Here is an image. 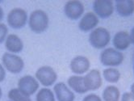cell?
I'll return each mask as SVG.
<instances>
[{
    "label": "cell",
    "mask_w": 134,
    "mask_h": 101,
    "mask_svg": "<svg viewBox=\"0 0 134 101\" xmlns=\"http://www.w3.org/2000/svg\"><path fill=\"white\" fill-rule=\"evenodd\" d=\"M49 19L47 13L43 10L33 11L28 18V26L35 33H42L49 27Z\"/></svg>",
    "instance_id": "cell-1"
},
{
    "label": "cell",
    "mask_w": 134,
    "mask_h": 101,
    "mask_svg": "<svg viewBox=\"0 0 134 101\" xmlns=\"http://www.w3.org/2000/svg\"><path fill=\"white\" fill-rule=\"evenodd\" d=\"M111 41V34L108 29L99 27L91 31L89 35V42L91 45L97 49H104Z\"/></svg>",
    "instance_id": "cell-2"
},
{
    "label": "cell",
    "mask_w": 134,
    "mask_h": 101,
    "mask_svg": "<svg viewBox=\"0 0 134 101\" xmlns=\"http://www.w3.org/2000/svg\"><path fill=\"white\" fill-rule=\"evenodd\" d=\"M124 58V56L123 53L114 48L104 49L99 56L100 62L103 66L108 67H116L121 65Z\"/></svg>",
    "instance_id": "cell-3"
},
{
    "label": "cell",
    "mask_w": 134,
    "mask_h": 101,
    "mask_svg": "<svg viewBox=\"0 0 134 101\" xmlns=\"http://www.w3.org/2000/svg\"><path fill=\"white\" fill-rule=\"evenodd\" d=\"M2 61L4 68L12 74H20L24 67V60L15 53H3L2 57Z\"/></svg>",
    "instance_id": "cell-4"
},
{
    "label": "cell",
    "mask_w": 134,
    "mask_h": 101,
    "mask_svg": "<svg viewBox=\"0 0 134 101\" xmlns=\"http://www.w3.org/2000/svg\"><path fill=\"white\" fill-rule=\"evenodd\" d=\"M28 20L27 13L20 7H15L10 11L7 17V21L12 29H20L24 27Z\"/></svg>",
    "instance_id": "cell-5"
},
{
    "label": "cell",
    "mask_w": 134,
    "mask_h": 101,
    "mask_svg": "<svg viewBox=\"0 0 134 101\" xmlns=\"http://www.w3.org/2000/svg\"><path fill=\"white\" fill-rule=\"evenodd\" d=\"M36 78L42 86L48 87L53 85L57 79L56 71L49 66H43L36 72Z\"/></svg>",
    "instance_id": "cell-6"
},
{
    "label": "cell",
    "mask_w": 134,
    "mask_h": 101,
    "mask_svg": "<svg viewBox=\"0 0 134 101\" xmlns=\"http://www.w3.org/2000/svg\"><path fill=\"white\" fill-rule=\"evenodd\" d=\"M115 6L111 0H95L93 3L94 13L101 19L109 18L114 12Z\"/></svg>",
    "instance_id": "cell-7"
},
{
    "label": "cell",
    "mask_w": 134,
    "mask_h": 101,
    "mask_svg": "<svg viewBox=\"0 0 134 101\" xmlns=\"http://www.w3.org/2000/svg\"><path fill=\"white\" fill-rule=\"evenodd\" d=\"M18 88L27 96L34 95L39 88V82L32 75H24L18 82Z\"/></svg>",
    "instance_id": "cell-8"
},
{
    "label": "cell",
    "mask_w": 134,
    "mask_h": 101,
    "mask_svg": "<svg viewBox=\"0 0 134 101\" xmlns=\"http://www.w3.org/2000/svg\"><path fill=\"white\" fill-rule=\"evenodd\" d=\"M84 5L78 0L68 1L64 7L65 15L72 20H77L84 13Z\"/></svg>",
    "instance_id": "cell-9"
},
{
    "label": "cell",
    "mask_w": 134,
    "mask_h": 101,
    "mask_svg": "<svg viewBox=\"0 0 134 101\" xmlns=\"http://www.w3.org/2000/svg\"><path fill=\"white\" fill-rule=\"evenodd\" d=\"M91 66V62L87 57L77 56L74 58L70 61V70L74 74L77 75H83L87 73Z\"/></svg>",
    "instance_id": "cell-10"
},
{
    "label": "cell",
    "mask_w": 134,
    "mask_h": 101,
    "mask_svg": "<svg viewBox=\"0 0 134 101\" xmlns=\"http://www.w3.org/2000/svg\"><path fill=\"white\" fill-rule=\"evenodd\" d=\"M84 82L88 91L98 90L103 83L100 72L96 69L90 70L84 76Z\"/></svg>",
    "instance_id": "cell-11"
},
{
    "label": "cell",
    "mask_w": 134,
    "mask_h": 101,
    "mask_svg": "<svg viewBox=\"0 0 134 101\" xmlns=\"http://www.w3.org/2000/svg\"><path fill=\"white\" fill-rule=\"evenodd\" d=\"M99 22V17L94 12H89L82 17V19L79 23V27L81 31L87 32L96 29Z\"/></svg>",
    "instance_id": "cell-12"
},
{
    "label": "cell",
    "mask_w": 134,
    "mask_h": 101,
    "mask_svg": "<svg viewBox=\"0 0 134 101\" xmlns=\"http://www.w3.org/2000/svg\"><path fill=\"white\" fill-rule=\"evenodd\" d=\"M56 98L58 101H74L75 96L65 82H60L53 87Z\"/></svg>",
    "instance_id": "cell-13"
},
{
    "label": "cell",
    "mask_w": 134,
    "mask_h": 101,
    "mask_svg": "<svg viewBox=\"0 0 134 101\" xmlns=\"http://www.w3.org/2000/svg\"><path fill=\"white\" fill-rule=\"evenodd\" d=\"M112 44L115 49L119 51L127 49L132 44L129 33L126 31H120L116 32L113 36Z\"/></svg>",
    "instance_id": "cell-14"
},
{
    "label": "cell",
    "mask_w": 134,
    "mask_h": 101,
    "mask_svg": "<svg viewBox=\"0 0 134 101\" xmlns=\"http://www.w3.org/2000/svg\"><path fill=\"white\" fill-rule=\"evenodd\" d=\"M5 47L8 53H19L24 49V43L20 36L15 34H9L5 41Z\"/></svg>",
    "instance_id": "cell-15"
},
{
    "label": "cell",
    "mask_w": 134,
    "mask_h": 101,
    "mask_svg": "<svg viewBox=\"0 0 134 101\" xmlns=\"http://www.w3.org/2000/svg\"><path fill=\"white\" fill-rule=\"evenodd\" d=\"M115 8L119 15L129 17L134 13L133 0H117L115 3Z\"/></svg>",
    "instance_id": "cell-16"
},
{
    "label": "cell",
    "mask_w": 134,
    "mask_h": 101,
    "mask_svg": "<svg viewBox=\"0 0 134 101\" xmlns=\"http://www.w3.org/2000/svg\"><path fill=\"white\" fill-rule=\"evenodd\" d=\"M67 83H68V86L74 91H75V92H77L79 94H85L88 91L84 82V77L81 75L70 76L68 78Z\"/></svg>",
    "instance_id": "cell-17"
},
{
    "label": "cell",
    "mask_w": 134,
    "mask_h": 101,
    "mask_svg": "<svg viewBox=\"0 0 134 101\" xmlns=\"http://www.w3.org/2000/svg\"><path fill=\"white\" fill-rule=\"evenodd\" d=\"M103 101H119L120 99V92L116 86H108L103 91Z\"/></svg>",
    "instance_id": "cell-18"
},
{
    "label": "cell",
    "mask_w": 134,
    "mask_h": 101,
    "mask_svg": "<svg viewBox=\"0 0 134 101\" xmlns=\"http://www.w3.org/2000/svg\"><path fill=\"white\" fill-rule=\"evenodd\" d=\"M103 76L104 79L110 83H116L120 78V72L114 67H108L103 70Z\"/></svg>",
    "instance_id": "cell-19"
},
{
    "label": "cell",
    "mask_w": 134,
    "mask_h": 101,
    "mask_svg": "<svg viewBox=\"0 0 134 101\" xmlns=\"http://www.w3.org/2000/svg\"><path fill=\"white\" fill-rule=\"evenodd\" d=\"M7 96L9 99H11L12 101H32L29 96L24 93L18 87L11 89Z\"/></svg>",
    "instance_id": "cell-20"
},
{
    "label": "cell",
    "mask_w": 134,
    "mask_h": 101,
    "mask_svg": "<svg viewBox=\"0 0 134 101\" xmlns=\"http://www.w3.org/2000/svg\"><path fill=\"white\" fill-rule=\"evenodd\" d=\"M36 101H56L54 93L49 88H41L37 92L36 96Z\"/></svg>",
    "instance_id": "cell-21"
},
{
    "label": "cell",
    "mask_w": 134,
    "mask_h": 101,
    "mask_svg": "<svg viewBox=\"0 0 134 101\" xmlns=\"http://www.w3.org/2000/svg\"><path fill=\"white\" fill-rule=\"evenodd\" d=\"M7 26L4 24L0 23V44H2L4 41H6L7 37Z\"/></svg>",
    "instance_id": "cell-22"
},
{
    "label": "cell",
    "mask_w": 134,
    "mask_h": 101,
    "mask_svg": "<svg viewBox=\"0 0 134 101\" xmlns=\"http://www.w3.org/2000/svg\"><path fill=\"white\" fill-rule=\"evenodd\" d=\"M82 101H102V99L96 94H89L83 98Z\"/></svg>",
    "instance_id": "cell-23"
},
{
    "label": "cell",
    "mask_w": 134,
    "mask_h": 101,
    "mask_svg": "<svg viewBox=\"0 0 134 101\" xmlns=\"http://www.w3.org/2000/svg\"><path fill=\"white\" fill-rule=\"evenodd\" d=\"M120 101H134V96L131 92H125L122 95Z\"/></svg>",
    "instance_id": "cell-24"
},
{
    "label": "cell",
    "mask_w": 134,
    "mask_h": 101,
    "mask_svg": "<svg viewBox=\"0 0 134 101\" xmlns=\"http://www.w3.org/2000/svg\"><path fill=\"white\" fill-rule=\"evenodd\" d=\"M6 78V70L4 66L0 63V82H3Z\"/></svg>",
    "instance_id": "cell-25"
},
{
    "label": "cell",
    "mask_w": 134,
    "mask_h": 101,
    "mask_svg": "<svg viewBox=\"0 0 134 101\" xmlns=\"http://www.w3.org/2000/svg\"><path fill=\"white\" fill-rule=\"evenodd\" d=\"M129 36H130V40H131V43L134 44V27L131 29V32L129 33Z\"/></svg>",
    "instance_id": "cell-26"
},
{
    "label": "cell",
    "mask_w": 134,
    "mask_h": 101,
    "mask_svg": "<svg viewBox=\"0 0 134 101\" xmlns=\"http://www.w3.org/2000/svg\"><path fill=\"white\" fill-rule=\"evenodd\" d=\"M3 16H4V12L3 10V8L0 7V21L3 19Z\"/></svg>",
    "instance_id": "cell-27"
},
{
    "label": "cell",
    "mask_w": 134,
    "mask_h": 101,
    "mask_svg": "<svg viewBox=\"0 0 134 101\" xmlns=\"http://www.w3.org/2000/svg\"><path fill=\"white\" fill-rule=\"evenodd\" d=\"M131 93L134 96V83L131 86Z\"/></svg>",
    "instance_id": "cell-28"
},
{
    "label": "cell",
    "mask_w": 134,
    "mask_h": 101,
    "mask_svg": "<svg viewBox=\"0 0 134 101\" xmlns=\"http://www.w3.org/2000/svg\"><path fill=\"white\" fill-rule=\"evenodd\" d=\"M2 96H3V91H2V88L0 87V99H1Z\"/></svg>",
    "instance_id": "cell-29"
}]
</instances>
